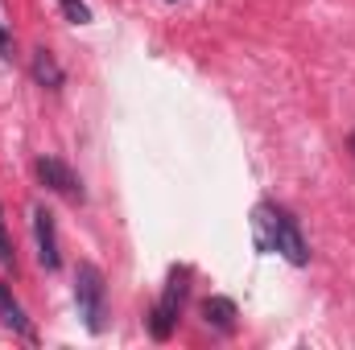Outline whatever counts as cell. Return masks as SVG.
<instances>
[{
    "mask_svg": "<svg viewBox=\"0 0 355 350\" xmlns=\"http://www.w3.org/2000/svg\"><path fill=\"white\" fill-rule=\"evenodd\" d=\"M257 223L265 227V235H268L265 243L277 252V256H285L293 268H306V264H310V243H306L297 219H293L285 206H277V202H261V206H257Z\"/></svg>",
    "mask_w": 355,
    "mask_h": 350,
    "instance_id": "6da1fadb",
    "label": "cell"
},
{
    "mask_svg": "<svg viewBox=\"0 0 355 350\" xmlns=\"http://www.w3.org/2000/svg\"><path fill=\"white\" fill-rule=\"evenodd\" d=\"M75 305H79L83 326L91 334H99L103 317H107V284H103V272L87 260L75 268Z\"/></svg>",
    "mask_w": 355,
    "mask_h": 350,
    "instance_id": "7a4b0ae2",
    "label": "cell"
},
{
    "mask_svg": "<svg viewBox=\"0 0 355 350\" xmlns=\"http://www.w3.org/2000/svg\"><path fill=\"white\" fill-rule=\"evenodd\" d=\"M37 177H42V185H50L54 194H62V198H71V202H83V181L79 174L67 165V161H58V157H37Z\"/></svg>",
    "mask_w": 355,
    "mask_h": 350,
    "instance_id": "3957f363",
    "label": "cell"
},
{
    "mask_svg": "<svg viewBox=\"0 0 355 350\" xmlns=\"http://www.w3.org/2000/svg\"><path fill=\"white\" fill-rule=\"evenodd\" d=\"M182 297H186V272H174L166 293H162V301H157V309H153V338L157 342L170 338V330L178 322V309H182Z\"/></svg>",
    "mask_w": 355,
    "mask_h": 350,
    "instance_id": "277c9868",
    "label": "cell"
},
{
    "mask_svg": "<svg viewBox=\"0 0 355 350\" xmlns=\"http://www.w3.org/2000/svg\"><path fill=\"white\" fill-rule=\"evenodd\" d=\"M33 239H37V260L46 272H54L62 256H58V227H54V214L46 206H33Z\"/></svg>",
    "mask_w": 355,
    "mask_h": 350,
    "instance_id": "5b68a950",
    "label": "cell"
},
{
    "mask_svg": "<svg viewBox=\"0 0 355 350\" xmlns=\"http://www.w3.org/2000/svg\"><path fill=\"white\" fill-rule=\"evenodd\" d=\"M29 71H33V83H37V87H46V91L62 87V66L54 62L50 50H33V54H29Z\"/></svg>",
    "mask_w": 355,
    "mask_h": 350,
    "instance_id": "8992f818",
    "label": "cell"
},
{
    "mask_svg": "<svg viewBox=\"0 0 355 350\" xmlns=\"http://www.w3.org/2000/svg\"><path fill=\"white\" fill-rule=\"evenodd\" d=\"M202 322L215 326L219 334H232L236 330V305L227 297H211V301H202Z\"/></svg>",
    "mask_w": 355,
    "mask_h": 350,
    "instance_id": "52a82bcc",
    "label": "cell"
},
{
    "mask_svg": "<svg viewBox=\"0 0 355 350\" xmlns=\"http://www.w3.org/2000/svg\"><path fill=\"white\" fill-rule=\"evenodd\" d=\"M0 317H4V326H8V330H17V334L33 338V326H29V317H25L21 301L12 297V288H8V284H0Z\"/></svg>",
    "mask_w": 355,
    "mask_h": 350,
    "instance_id": "ba28073f",
    "label": "cell"
},
{
    "mask_svg": "<svg viewBox=\"0 0 355 350\" xmlns=\"http://www.w3.org/2000/svg\"><path fill=\"white\" fill-rule=\"evenodd\" d=\"M62 8H67V17H71L75 25H87L91 21V8L83 4V0H62Z\"/></svg>",
    "mask_w": 355,
    "mask_h": 350,
    "instance_id": "9c48e42d",
    "label": "cell"
},
{
    "mask_svg": "<svg viewBox=\"0 0 355 350\" xmlns=\"http://www.w3.org/2000/svg\"><path fill=\"white\" fill-rule=\"evenodd\" d=\"M0 264H12V243H8V231H4V214H0Z\"/></svg>",
    "mask_w": 355,
    "mask_h": 350,
    "instance_id": "30bf717a",
    "label": "cell"
},
{
    "mask_svg": "<svg viewBox=\"0 0 355 350\" xmlns=\"http://www.w3.org/2000/svg\"><path fill=\"white\" fill-rule=\"evenodd\" d=\"M0 58H12V42H8V29L0 21Z\"/></svg>",
    "mask_w": 355,
    "mask_h": 350,
    "instance_id": "8fae6325",
    "label": "cell"
},
{
    "mask_svg": "<svg viewBox=\"0 0 355 350\" xmlns=\"http://www.w3.org/2000/svg\"><path fill=\"white\" fill-rule=\"evenodd\" d=\"M347 153H352V157H355V132H352V136H347Z\"/></svg>",
    "mask_w": 355,
    "mask_h": 350,
    "instance_id": "7c38bea8",
    "label": "cell"
}]
</instances>
